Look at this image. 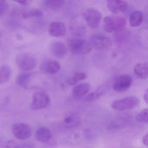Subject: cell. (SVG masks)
I'll return each mask as SVG.
<instances>
[{
	"mask_svg": "<svg viewBox=\"0 0 148 148\" xmlns=\"http://www.w3.org/2000/svg\"><path fill=\"white\" fill-rule=\"evenodd\" d=\"M84 17L89 26L92 29H96L99 26L102 16L98 10L91 8L86 11Z\"/></svg>",
	"mask_w": 148,
	"mask_h": 148,
	"instance_id": "cell-8",
	"label": "cell"
},
{
	"mask_svg": "<svg viewBox=\"0 0 148 148\" xmlns=\"http://www.w3.org/2000/svg\"><path fill=\"white\" fill-rule=\"evenodd\" d=\"M48 32L52 37H63L66 33V27L65 24L61 21H53L49 26Z\"/></svg>",
	"mask_w": 148,
	"mask_h": 148,
	"instance_id": "cell-12",
	"label": "cell"
},
{
	"mask_svg": "<svg viewBox=\"0 0 148 148\" xmlns=\"http://www.w3.org/2000/svg\"><path fill=\"white\" fill-rule=\"evenodd\" d=\"M51 103L49 96L44 92H37L33 96L31 107L34 110L45 109L49 106Z\"/></svg>",
	"mask_w": 148,
	"mask_h": 148,
	"instance_id": "cell-5",
	"label": "cell"
},
{
	"mask_svg": "<svg viewBox=\"0 0 148 148\" xmlns=\"http://www.w3.org/2000/svg\"><path fill=\"white\" fill-rule=\"evenodd\" d=\"M50 50L53 56L59 58H64L67 53V48L65 45L61 41L52 42L50 45Z\"/></svg>",
	"mask_w": 148,
	"mask_h": 148,
	"instance_id": "cell-13",
	"label": "cell"
},
{
	"mask_svg": "<svg viewBox=\"0 0 148 148\" xmlns=\"http://www.w3.org/2000/svg\"><path fill=\"white\" fill-rule=\"evenodd\" d=\"M17 2L19 3L21 5H27L29 3V1H23V0H22V1H18Z\"/></svg>",
	"mask_w": 148,
	"mask_h": 148,
	"instance_id": "cell-31",
	"label": "cell"
},
{
	"mask_svg": "<svg viewBox=\"0 0 148 148\" xmlns=\"http://www.w3.org/2000/svg\"><path fill=\"white\" fill-rule=\"evenodd\" d=\"M1 148H20V147L17 142L11 140L5 142Z\"/></svg>",
	"mask_w": 148,
	"mask_h": 148,
	"instance_id": "cell-27",
	"label": "cell"
},
{
	"mask_svg": "<svg viewBox=\"0 0 148 148\" xmlns=\"http://www.w3.org/2000/svg\"><path fill=\"white\" fill-rule=\"evenodd\" d=\"M80 123V119L74 113L68 114L64 119V125L67 128H72L77 126Z\"/></svg>",
	"mask_w": 148,
	"mask_h": 148,
	"instance_id": "cell-17",
	"label": "cell"
},
{
	"mask_svg": "<svg viewBox=\"0 0 148 148\" xmlns=\"http://www.w3.org/2000/svg\"><path fill=\"white\" fill-rule=\"evenodd\" d=\"M61 68L59 62L57 60L47 59L44 60L40 65V69L43 72L47 74L57 73Z\"/></svg>",
	"mask_w": 148,
	"mask_h": 148,
	"instance_id": "cell-10",
	"label": "cell"
},
{
	"mask_svg": "<svg viewBox=\"0 0 148 148\" xmlns=\"http://www.w3.org/2000/svg\"><path fill=\"white\" fill-rule=\"evenodd\" d=\"M126 25L124 17L118 15H109L105 17L103 21V27L107 33L122 30Z\"/></svg>",
	"mask_w": 148,
	"mask_h": 148,
	"instance_id": "cell-1",
	"label": "cell"
},
{
	"mask_svg": "<svg viewBox=\"0 0 148 148\" xmlns=\"http://www.w3.org/2000/svg\"><path fill=\"white\" fill-rule=\"evenodd\" d=\"M140 100L137 97H127L122 99H118L112 102L111 107L117 111L132 110L139 104Z\"/></svg>",
	"mask_w": 148,
	"mask_h": 148,
	"instance_id": "cell-4",
	"label": "cell"
},
{
	"mask_svg": "<svg viewBox=\"0 0 148 148\" xmlns=\"http://www.w3.org/2000/svg\"><path fill=\"white\" fill-rule=\"evenodd\" d=\"M7 26L12 29H15L20 27L21 24L17 21L10 20L8 22Z\"/></svg>",
	"mask_w": 148,
	"mask_h": 148,
	"instance_id": "cell-28",
	"label": "cell"
},
{
	"mask_svg": "<svg viewBox=\"0 0 148 148\" xmlns=\"http://www.w3.org/2000/svg\"><path fill=\"white\" fill-rule=\"evenodd\" d=\"M107 3L108 9L114 14L125 12L129 8L128 2L123 0H108Z\"/></svg>",
	"mask_w": 148,
	"mask_h": 148,
	"instance_id": "cell-11",
	"label": "cell"
},
{
	"mask_svg": "<svg viewBox=\"0 0 148 148\" xmlns=\"http://www.w3.org/2000/svg\"><path fill=\"white\" fill-rule=\"evenodd\" d=\"M31 74L27 73H21L18 75L16 79V83L20 87L26 89L31 81Z\"/></svg>",
	"mask_w": 148,
	"mask_h": 148,
	"instance_id": "cell-18",
	"label": "cell"
},
{
	"mask_svg": "<svg viewBox=\"0 0 148 148\" xmlns=\"http://www.w3.org/2000/svg\"><path fill=\"white\" fill-rule=\"evenodd\" d=\"M135 118L138 123H148V108L141 110L136 115Z\"/></svg>",
	"mask_w": 148,
	"mask_h": 148,
	"instance_id": "cell-24",
	"label": "cell"
},
{
	"mask_svg": "<svg viewBox=\"0 0 148 148\" xmlns=\"http://www.w3.org/2000/svg\"><path fill=\"white\" fill-rule=\"evenodd\" d=\"M143 21V13L140 11H135L130 14L129 22L130 25L133 27L139 26L142 24Z\"/></svg>",
	"mask_w": 148,
	"mask_h": 148,
	"instance_id": "cell-19",
	"label": "cell"
},
{
	"mask_svg": "<svg viewBox=\"0 0 148 148\" xmlns=\"http://www.w3.org/2000/svg\"><path fill=\"white\" fill-rule=\"evenodd\" d=\"M35 137L36 139L40 143H48L51 138V132L47 127H40L36 132Z\"/></svg>",
	"mask_w": 148,
	"mask_h": 148,
	"instance_id": "cell-14",
	"label": "cell"
},
{
	"mask_svg": "<svg viewBox=\"0 0 148 148\" xmlns=\"http://www.w3.org/2000/svg\"><path fill=\"white\" fill-rule=\"evenodd\" d=\"M12 132L14 136L19 140H25L31 137L32 130L28 125L24 123H16L13 125Z\"/></svg>",
	"mask_w": 148,
	"mask_h": 148,
	"instance_id": "cell-6",
	"label": "cell"
},
{
	"mask_svg": "<svg viewBox=\"0 0 148 148\" xmlns=\"http://www.w3.org/2000/svg\"><path fill=\"white\" fill-rule=\"evenodd\" d=\"M68 46L71 52L75 55L87 54L91 51L90 42L82 39H72L69 40Z\"/></svg>",
	"mask_w": 148,
	"mask_h": 148,
	"instance_id": "cell-3",
	"label": "cell"
},
{
	"mask_svg": "<svg viewBox=\"0 0 148 148\" xmlns=\"http://www.w3.org/2000/svg\"><path fill=\"white\" fill-rule=\"evenodd\" d=\"M86 77L87 76L85 73L84 72H78L75 73L73 77L68 79L67 83L70 85H73L79 81L85 79Z\"/></svg>",
	"mask_w": 148,
	"mask_h": 148,
	"instance_id": "cell-22",
	"label": "cell"
},
{
	"mask_svg": "<svg viewBox=\"0 0 148 148\" xmlns=\"http://www.w3.org/2000/svg\"><path fill=\"white\" fill-rule=\"evenodd\" d=\"M132 84V79L128 75H122L118 77L113 82L112 88L117 92H123L127 90Z\"/></svg>",
	"mask_w": 148,
	"mask_h": 148,
	"instance_id": "cell-9",
	"label": "cell"
},
{
	"mask_svg": "<svg viewBox=\"0 0 148 148\" xmlns=\"http://www.w3.org/2000/svg\"><path fill=\"white\" fill-rule=\"evenodd\" d=\"M90 84L82 83L75 86L73 89V96L75 98L80 99L86 95L90 90Z\"/></svg>",
	"mask_w": 148,
	"mask_h": 148,
	"instance_id": "cell-15",
	"label": "cell"
},
{
	"mask_svg": "<svg viewBox=\"0 0 148 148\" xmlns=\"http://www.w3.org/2000/svg\"><path fill=\"white\" fill-rule=\"evenodd\" d=\"M9 9V5L5 0H0V16L6 13Z\"/></svg>",
	"mask_w": 148,
	"mask_h": 148,
	"instance_id": "cell-26",
	"label": "cell"
},
{
	"mask_svg": "<svg viewBox=\"0 0 148 148\" xmlns=\"http://www.w3.org/2000/svg\"><path fill=\"white\" fill-rule=\"evenodd\" d=\"M15 61L19 68L23 71H31L36 67L37 60L36 57L32 53H22L18 54Z\"/></svg>",
	"mask_w": 148,
	"mask_h": 148,
	"instance_id": "cell-2",
	"label": "cell"
},
{
	"mask_svg": "<svg viewBox=\"0 0 148 148\" xmlns=\"http://www.w3.org/2000/svg\"><path fill=\"white\" fill-rule=\"evenodd\" d=\"M103 95V92L100 91L91 92L86 97L85 100L87 102H92L98 99Z\"/></svg>",
	"mask_w": 148,
	"mask_h": 148,
	"instance_id": "cell-25",
	"label": "cell"
},
{
	"mask_svg": "<svg viewBox=\"0 0 148 148\" xmlns=\"http://www.w3.org/2000/svg\"><path fill=\"white\" fill-rule=\"evenodd\" d=\"M90 43L91 46L98 50H103L110 47L112 45L110 39L104 34H94L90 38Z\"/></svg>",
	"mask_w": 148,
	"mask_h": 148,
	"instance_id": "cell-7",
	"label": "cell"
},
{
	"mask_svg": "<svg viewBox=\"0 0 148 148\" xmlns=\"http://www.w3.org/2000/svg\"><path fill=\"white\" fill-rule=\"evenodd\" d=\"M12 71L8 66L3 65L0 69V84L7 82L11 77Z\"/></svg>",
	"mask_w": 148,
	"mask_h": 148,
	"instance_id": "cell-20",
	"label": "cell"
},
{
	"mask_svg": "<svg viewBox=\"0 0 148 148\" xmlns=\"http://www.w3.org/2000/svg\"><path fill=\"white\" fill-rule=\"evenodd\" d=\"M145 101L148 104V88L146 90L143 96Z\"/></svg>",
	"mask_w": 148,
	"mask_h": 148,
	"instance_id": "cell-30",
	"label": "cell"
},
{
	"mask_svg": "<svg viewBox=\"0 0 148 148\" xmlns=\"http://www.w3.org/2000/svg\"><path fill=\"white\" fill-rule=\"evenodd\" d=\"M43 4L47 8L56 10L60 9L64 5V1L62 0H46L44 1Z\"/></svg>",
	"mask_w": 148,
	"mask_h": 148,
	"instance_id": "cell-21",
	"label": "cell"
},
{
	"mask_svg": "<svg viewBox=\"0 0 148 148\" xmlns=\"http://www.w3.org/2000/svg\"><path fill=\"white\" fill-rule=\"evenodd\" d=\"M44 15L43 12L40 9H33L25 12L22 14V17L26 19L31 18H40Z\"/></svg>",
	"mask_w": 148,
	"mask_h": 148,
	"instance_id": "cell-23",
	"label": "cell"
},
{
	"mask_svg": "<svg viewBox=\"0 0 148 148\" xmlns=\"http://www.w3.org/2000/svg\"><path fill=\"white\" fill-rule=\"evenodd\" d=\"M142 141L144 145L148 146V133H146L143 136Z\"/></svg>",
	"mask_w": 148,
	"mask_h": 148,
	"instance_id": "cell-29",
	"label": "cell"
},
{
	"mask_svg": "<svg viewBox=\"0 0 148 148\" xmlns=\"http://www.w3.org/2000/svg\"><path fill=\"white\" fill-rule=\"evenodd\" d=\"M134 71L135 75L141 79H145L148 78V64L139 63L134 66Z\"/></svg>",
	"mask_w": 148,
	"mask_h": 148,
	"instance_id": "cell-16",
	"label": "cell"
}]
</instances>
